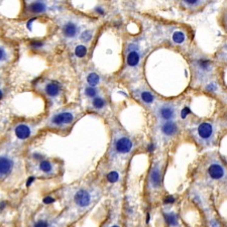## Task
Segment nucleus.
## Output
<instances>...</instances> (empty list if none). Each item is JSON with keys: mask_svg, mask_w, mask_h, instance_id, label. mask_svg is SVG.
<instances>
[{"mask_svg": "<svg viewBox=\"0 0 227 227\" xmlns=\"http://www.w3.org/2000/svg\"><path fill=\"white\" fill-rule=\"evenodd\" d=\"M75 115L71 111H63L58 114L53 115L50 119V125L55 127H64V126L70 125L74 121Z\"/></svg>", "mask_w": 227, "mask_h": 227, "instance_id": "obj_1", "label": "nucleus"}, {"mask_svg": "<svg viewBox=\"0 0 227 227\" xmlns=\"http://www.w3.org/2000/svg\"><path fill=\"white\" fill-rule=\"evenodd\" d=\"M132 147H133V143L126 136L118 137L115 140L114 149L118 153H128L132 150Z\"/></svg>", "mask_w": 227, "mask_h": 227, "instance_id": "obj_2", "label": "nucleus"}, {"mask_svg": "<svg viewBox=\"0 0 227 227\" xmlns=\"http://www.w3.org/2000/svg\"><path fill=\"white\" fill-rule=\"evenodd\" d=\"M214 133L213 125L209 122H203L197 128V134L202 140H209L212 138Z\"/></svg>", "mask_w": 227, "mask_h": 227, "instance_id": "obj_3", "label": "nucleus"}, {"mask_svg": "<svg viewBox=\"0 0 227 227\" xmlns=\"http://www.w3.org/2000/svg\"><path fill=\"white\" fill-rule=\"evenodd\" d=\"M13 160L9 156H0V178H4V177L10 174L12 169H13Z\"/></svg>", "mask_w": 227, "mask_h": 227, "instance_id": "obj_4", "label": "nucleus"}, {"mask_svg": "<svg viewBox=\"0 0 227 227\" xmlns=\"http://www.w3.org/2000/svg\"><path fill=\"white\" fill-rule=\"evenodd\" d=\"M127 65L129 67H136L140 61V53L137 52V46L134 45H130L127 55Z\"/></svg>", "mask_w": 227, "mask_h": 227, "instance_id": "obj_5", "label": "nucleus"}, {"mask_svg": "<svg viewBox=\"0 0 227 227\" xmlns=\"http://www.w3.org/2000/svg\"><path fill=\"white\" fill-rule=\"evenodd\" d=\"M75 203L79 207H87L91 202V196L86 190H79L74 197Z\"/></svg>", "mask_w": 227, "mask_h": 227, "instance_id": "obj_6", "label": "nucleus"}, {"mask_svg": "<svg viewBox=\"0 0 227 227\" xmlns=\"http://www.w3.org/2000/svg\"><path fill=\"white\" fill-rule=\"evenodd\" d=\"M159 116L163 120H172L175 117V108L170 104H165L160 107Z\"/></svg>", "mask_w": 227, "mask_h": 227, "instance_id": "obj_7", "label": "nucleus"}, {"mask_svg": "<svg viewBox=\"0 0 227 227\" xmlns=\"http://www.w3.org/2000/svg\"><path fill=\"white\" fill-rule=\"evenodd\" d=\"M208 174H209L210 178L213 180H220L224 177V169L222 168L219 163H212L209 168H208Z\"/></svg>", "mask_w": 227, "mask_h": 227, "instance_id": "obj_8", "label": "nucleus"}, {"mask_svg": "<svg viewBox=\"0 0 227 227\" xmlns=\"http://www.w3.org/2000/svg\"><path fill=\"white\" fill-rule=\"evenodd\" d=\"M63 33L66 37H69V39H73L76 37L78 34V26L77 24L73 21H68L67 23H65V25L63 26Z\"/></svg>", "mask_w": 227, "mask_h": 227, "instance_id": "obj_9", "label": "nucleus"}, {"mask_svg": "<svg viewBox=\"0 0 227 227\" xmlns=\"http://www.w3.org/2000/svg\"><path fill=\"white\" fill-rule=\"evenodd\" d=\"M45 92L50 97H57L61 93V86L57 82H50V83L46 84Z\"/></svg>", "mask_w": 227, "mask_h": 227, "instance_id": "obj_10", "label": "nucleus"}, {"mask_svg": "<svg viewBox=\"0 0 227 227\" xmlns=\"http://www.w3.org/2000/svg\"><path fill=\"white\" fill-rule=\"evenodd\" d=\"M31 130L26 124H18L15 127V135L19 139H26L30 136Z\"/></svg>", "mask_w": 227, "mask_h": 227, "instance_id": "obj_11", "label": "nucleus"}, {"mask_svg": "<svg viewBox=\"0 0 227 227\" xmlns=\"http://www.w3.org/2000/svg\"><path fill=\"white\" fill-rule=\"evenodd\" d=\"M28 11L33 13H43L46 10V5L45 2L42 1H33L28 4L27 6Z\"/></svg>", "mask_w": 227, "mask_h": 227, "instance_id": "obj_12", "label": "nucleus"}, {"mask_svg": "<svg viewBox=\"0 0 227 227\" xmlns=\"http://www.w3.org/2000/svg\"><path fill=\"white\" fill-rule=\"evenodd\" d=\"M160 130L165 135H168V136H172L174 135L177 130H178V126H177L176 123L172 121H168L166 123H163L160 127Z\"/></svg>", "mask_w": 227, "mask_h": 227, "instance_id": "obj_13", "label": "nucleus"}, {"mask_svg": "<svg viewBox=\"0 0 227 227\" xmlns=\"http://www.w3.org/2000/svg\"><path fill=\"white\" fill-rule=\"evenodd\" d=\"M150 182L151 187H153V188H157L160 185V172L157 167H154V168L151 170L150 175Z\"/></svg>", "mask_w": 227, "mask_h": 227, "instance_id": "obj_14", "label": "nucleus"}, {"mask_svg": "<svg viewBox=\"0 0 227 227\" xmlns=\"http://www.w3.org/2000/svg\"><path fill=\"white\" fill-rule=\"evenodd\" d=\"M165 219L167 223L171 226H177L178 225V217L175 213L170 212V213H166L165 214Z\"/></svg>", "mask_w": 227, "mask_h": 227, "instance_id": "obj_15", "label": "nucleus"}, {"mask_svg": "<svg viewBox=\"0 0 227 227\" xmlns=\"http://www.w3.org/2000/svg\"><path fill=\"white\" fill-rule=\"evenodd\" d=\"M99 81H100L99 76L97 75V74L91 73V74L88 75L87 82H88V84L90 85V87H95V86H97V85L99 84Z\"/></svg>", "mask_w": 227, "mask_h": 227, "instance_id": "obj_16", "label": "nucleus"}, {"mask_svg": "<svg viewBox=\"0 0 227 227\" xmlns=\"http://www.w3.org/2000/svg\"><path fill=\"white\" fill-rule=\"evenodd\" d=\"M140 99L143 100V102L150 104V103H153V102L154 96L150 92H149V91H143V92L140 93Z\"/></svg>", "mask_w": 227, "mask_h": 227, "instance_id": "obj_17", "label": "nucleus"}, {"mask_svg": "<svg viewBox=\"0 0 227 227\" xmlns=\"http://www.w3.org/2000/svg\"><path fill=\"white\" fill-rule=\"evenodd\" d=\"M40 170L43 173H50L53 171V165L49 160H42L40 163Z\"/></svg>", "mask_w": 227, "mask_h": 227, "instance_id": "obj_18", "label": "nucleus"}, {"mask_svg": "<svg viewBox=\"0 0 227 227\" xmlns=\"http://www.w3.org/2000/svg\"><path fill=\"white\" fill-rule=\"evenodd\" d=\"M173 40L176 43H183L185 42V34L182 31H176L173 34Z\"/></svg>", "mask_w": 227, "mask_h": 227, "instance_id": "obj_19", "label": "nucleus"}, {"mask_svg": "<svg viewBox=\"0 0 227 227\" xmlns=\"http://www.w3.org/2000/svg\"><path fill=\"white\" fill-rule=\"evenodd\" d=\"M75 53L76 56L78 57V58H83V57H85V55L87 53V49L85 46H78L77 48L75 49Z\"/></svg>", "mask_w": 227, "mask_h": 227, "instance_id": "obj_20", "label": "nucleus"}, {"mask_svg": "<svg viewBox=\"0 0 227 227\" xmlns=\"http://www.w3.org/2000/svg\"><path fill=\"white\" fill-rule=\"evenodd\" d=\"M85 94H86L88 97H90V98H95L96 95L98 94V90L94 87H87L86 89H85Z\"/></svg>", "mask_w": 227, "mask_h": 227, "instance_id": "obj_21", "label": "nucleus"}, {"mask_svg": "<svg viewBox=\"0 0 227 227\" xmlns=\"http://www.w3.org/2000/svg\"><path fill=\"white\" fill-rule=\"evenodd\" d=\"M104 105H105V101H104L101 97H95L93 99V106L97 109H101L103 108Z\"/></svg>", "mask_w": 227, "mask_h": 227, "instance_id": "obj_22", "label": "nucleus"}, {"mask_svg": "<svg viewBox=\"0 0 227 227\" xmlns=\"http://www.w3.org/2000/svg\"><path fill=\"white\" fill-rule=\"evenodd\" d=\"M107 180L110 183H116L119 180V175L117 172H110L108 175H107Z\"/></svg>", "mask_w": 227, "mask_h": 227, "instance_id": "obj_23", "label": "nucleus"}, {"mask_svg": "<svg viewBox=\"0 0 227 227\" xmlns=\"http://www.w3.org/2000/svg\"><path fill=\"white\" fill-rule=\"evenodd\" d=\"M80 39L83 40V42H85V43H87V42H89V40L92 39V34H91V31H89V30H85L84 33H81V36H80Z\"/></svg>", "mask_w": 227, "mask_h": 227, "instance_id": "obj_24", "label": "nucleus"}, {"mask_svg": "<svg viewBox=\"0 0 227 227\" xmlns=\"http://www.w3.org/2000/svg\"><path fill=\"white\" fill-rule=\"evenodd\" d=\"M185 3V5L187 6H191V7H195V6L201 5L203 1H198V0H186V1H183Z\"/></svg>", "mask_w": 227, "mask_h": 227, "instance_id": "obj_25", "label": "nucleus"}, {"mask_svg": "<svg viewBox=\"0 0 227 227\" xmlns=\"http://www.w3.org/2000/svg\"><path fill=\"white\" fill-rule=\"evenodd\" d=\"M33 227H50V224L46 220H39L37 222L34 223Z\"/></svg>", "mask_w": 227, "mask_h": 227, "instance_id": "obj_26", "label": "nucleus"}, {"mask_svg": "<svg viewBox=\"0 0 227 227\" xmlns=\"http://www.w3.org/2000/svg\"><path fill=\"white\" fill-rule=\"evenodd\" d=\"M5 58H6V53H5V50H3L2 48H0V62L4 61Z\"/></svg>", "mask_w": 227, "mask_h": 227, "instance_id": "obj_27", "label": "nucleus"}, {"mask_svg": "<svg viewBox=\"0 0 227 227\" xmlns=\"http://www.w3.org/2000/svg\"><path fill=\"white\" fill-rule=\"evenodd\" d=\"M189 111H190V110H189L188 107H186V108L183 109V111H182V117H183V118H185L186 116H187L188 113H189Z\"/></svg>", "mask_w": 227, "mask_h": 227, "instance_id": "obj_28", "label": "nucleus"}, {"mask_svg": "<svg viewBox=\"0 0 227 227\" xmlns=\"http://www.w3.org/2000/svg\"><path fill=\"white\" fill-rule=\"evenodd\" d=\"M175 201V199L173 198L172 196H169V197H167L166 198V200H165V203L166 204H169V203H173V202Z\"/></svg>", "mask_w": 227, "mask_h": 227, "instance_id": "obj_29", "label": "nucleus"}, {"mask_svg": "<svg viewBox=\"0 0 227 227\" xmlns=\"http://www.w3.org/2000/svg\"><path fill=\"white\" fill-rule=\"evenodd\" d=\"M207 89L209 90V91H215V89H216V85H215V84H213V83H211L210 85H208Z\"/></svg>", "mask_w": 227, "mask_h": 227, "instance_id": "obj_30", "label": "nucleus"}, {"mask_svg": "<svg viewBox=\"0 0 227 227\" xmlns=\"http://www.w3.org/2000/svg\"><path fill=\"white\" fill-rule=\"evenodd\" d=\"M55 201L53 199V198H50V197H46V198H45L43 199V202H45L46 204H48V203H53V202Z\"/></svg>", "mask_w": 227, "mask_h": 227, "instance_id": "obj_31", "label": "nucleus"}, {"mask_svg": "<svg viewBox=\"0 0 227 227\" xmlns=\"http://www.w3.org/2000/svg\"><path fill=\"white\" fill-rule=\"evenodd\" d=\"M42 46H43V43H40V42H36V43H33V46H34V48H40Z\"/></svg>", "mask_w": 227, "mask_h": 227, "instance_id": "obj_32", "label": "nucleus"}, {"mask_svg": "<svg viewBox=\"0 0 227 227\" xmlns=\"http://www.w3.org/2000/svg\"><path fill=\"white\" fill-rule=\"evenodd\" d=\"M33 180H34V178H33V177H30V178L28 179V182H27V186H30V184H31V183L33 182Z\"/></svg>", "mask_w": 227, "mask_h": 227, "instance_id": "obj_33", "label": "nucleus"}, {"mask_svg": "<svg viewBox=\"0 0 227 227\" xmlns=\"http://www.w3.org/2000/svg\"><path fill=\"white\" fill-rule=\"evenodd\" d=\"M153 150H154V146H153V144H151V146H150V147H149V150L151 151Z\"/></svg>", "mask_w": 227, "mask_h": 227, "instance_id": "obj_34", "label": "nucleus"}, {"mask_svg": "<svg viewBox=\"0 0 227 227\" xmlns=\"http://www.w3.org/2000/svg\"><path fill=\"white\" fill-rule=\"evenodd\" d=\"M1 98H2V91L0 90V99H1Z\"/></svg>", "mask_w": 227, "mask_h": 227, "instance_id": "obj_35", "label": "nucleus"}, {"mask_svg": "<svg viewBox=\"0 0 227 227\" xmlns=\"http://www.w3.org/2000/svg\"><path fill=\"white\" fill-rule=\"evenodd\" d=\"M111 227H119V226H117V225H113V226H111Z\"/></svg>", "mask_w": 227, "mask_h": 227, "instance_id": "obj_36", "label": "nucleus"}]
</instances>
